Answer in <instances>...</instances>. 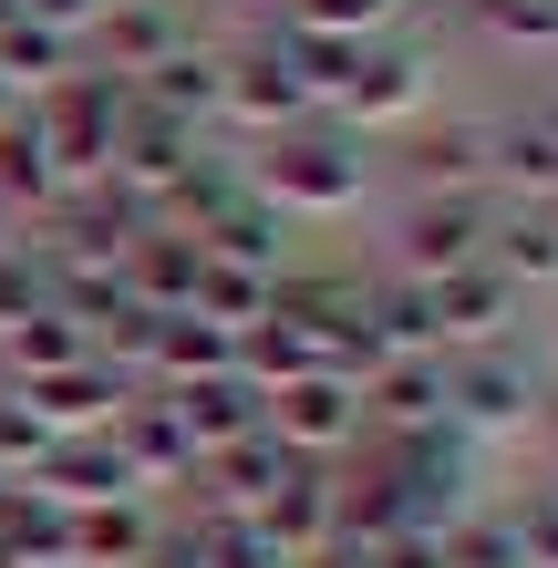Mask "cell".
<instances>
[{
  "label": "cell",
  "mask_w": 558,
  "mask_h": 568,
  "mask_svg": "<svg viewBox=\"0 0 558 568\" xmlns=\"http://www.w3.org/2000/svg\"><path fill=\"white\" fill-rule=\"evenodd\" d=\"M239 176H248L258 207H280L290 227H301V217H352L363 186H373V145L352 135V124L311 114V124H290V135L239 145Z\"/></svg>",
  "instance_id": "6da1fadb"
},
{
  "label": "cell",
  "mask_w": 558,
  "mask_h": 568,
  "mask_svg": "<svg viewBox=\"0 0 558 568\" xmlns=\"http://www.w3.org/2000/svg\"><path fill=\"white\" fill-rule=\"evenodd\" d=\"M124 114H135V83L104 73V62H73L52 93H31V124H42V145H52V165H62V186H104Z\"/></svg>",
  "instance_id": "7a4b0ae2"
},
{
  "label": "cell",
  "mask_w": 558,
  "mask_h": 568,
  "mask_svg": "<svg viewBox=\"0 0 558 568\" xmlns=\"http://www.w3.org/2000/svg\"><path fill=\"white\" fill-rule=\"evenodd\" d=\"M435 114V52L414 42V31H383V42H352V73L332 93V124H352V135H383V124H414Z\"/></svg>",
  "instance_id": "3957f363"
},
{
  "label": "cell",
  "mask_w": 558,
  "mask_h": 568,
  "mask_svg": "<svg viewBox=\"0 0 558 568\" xmlns=\"http://www.w3.org/2000/svg\"><path fill=\"white\" fill-rule=\"evenodd\" d=\"M548 404L528 342H497V352H455L445 362V424L466 434V445H497V434H528Z\"/></svg>",
  "instance_id": "277c9868"
},
{
  "label": "cell",
  "mask_w": 558,
  "mask_h": 568,
  "mask_svg": "<svg viewBox=\"0 0 558 568\" xmlns=\"http://www.w3.org/2000/svg\"><path fill=\"white\" fill-rule=\"evenodd\" d=\"M227 52V93H217V114L239 124V135L258 145V135H290V124H311L321 104H311V83H301V62H290V42H280V21H258V31H239V42H217Z\"/></svg>",
  "instance_id": "5b68a950"
},
{
  "label": "cell",
  "mask_w": 558,
  "mask_h": 568,
  "mask_svg": "<svg viewBox=\"0 0 558 568\" xmlns=\"http://www.w3.org/2000/svg\"><path fill=\"white\" fill-rule=\"evenodd\" d=\"M258 434H270L280 455H301V465H352L363 455V383H342V373L280 383L270 404H258Z\"/></svg>",
  "instance_id": "8992f818"
},
{
  "label": "cell",
  "mask_w": 558,
  "mask_h": 568,
  "mask_svg": "<svg viewBox=\"0 0 558 568\" xmlns=\"http://www.w3.org/2000/svg\"><path fill=\"white\" fill-rule=\"evenodd\" d=\"M486 217H497V196H404V217H393V280H455L486 258Z\"/></svg>",
  "instance_id": "52a82bcc"
},
{
  "label": "cell",
  "mask_w": 558,
  "mask_h": 568,
  "mask_svg": "<svg viewBox=\"0 0 558 568\" xmlns=\"http://www.w3.org/2000/svg\"><path fill=\"white\" fill-rule=\"evenodd\" d=\"M486 145H497V114H414L393 165L414 196H486Z\"/></svg>",
  "instance_id": "ba28073f"
},
{
  "label": "cell",
  "mask_w": 558,
  "mask_h": 568,
  "mask_svg": "<svg viewBox=\"0 0 558 568\" xmlns=\"http://www.w3.org/2000/svg\"><path fill=\"white\" fill-rule=\"evenodd\" d=\"M424 311H435V362H455V352H497V342H517L528 300H517V290L476 258V270H455V280L424 290Z\"/></svg>",
  "instance_id": "9c48e42d"
},
{
  "label": "cell",
  "mask_w": 558,
  "mask_h": 568,
  "mask_svg": "<svg viewBox=\"0 0 558 568\" xmlns=\"http://www.w3.org/2000/svg\"><path fill=\"white\" fill-rule=\"evenodd\" d=\"M104 445L124 455V476H135V496H166V486H186L196 476V445L176 434V414H166V393H124L114 404V424H104Z\"/></svg>",
  "instance_id": "30bf717a"
},
{
  "label": "cell",
  "mask_w": 558,
  "mask_h": 568,
  "mask_svg": "<svg viewBox=\"0 0 558 568\" xmlns=\"http://www.w3.org/2000/svg\"><path fill=\"white\" fill-rule=\"evenodd\" d=\"M176 42H196V21L176 11V0H114L104 21H93V42H83V62H104V73H124V83H145L155 62H166Z\"/></svg>",
  "instance_id": "8fae6325"
},
{
  "label": "cell",
  "mask_w": 558,
  "mask_h": 568,
  "mask_svg": "<svg viewBox=\"0 0 558 568\" xmlns=\"http://www.w3.org/2000/svg\"><path fill=\"white\" fill-rule=\"evenodd\" d=\"M332 486H342V465H290V476L270 486V507H258V538H270L290 568L332 548Z\"/></svg>",
  "instance_id": "7c38bea8"
},
{
  "label": "cell",
  "mask_w": 558,
  "mask_h": 568,
  "mask_svg": "<svg viewBox=\"0 0 558 568\" xmlns=\"http://www.w3.org/2000/svg\"><path fill=\"white\" fill-rule=\"evenodd\" d=\"M486 270H497L517 300H548L558 290V207H507L486 217Z\"/></svg>",
  "instance_id": "4fadbf2b"
},
{
  "label": "cell",
  "mask_w": 558,
  "mask_h": 568,
  "mask_svg": "<svg viewBox=\"0 0 558 568\" xmlns=\"http://www.w3.org/2000/svg\"><path fill=\"white\" fill-rule=\"evenodd\" d=\"M486 196H507V207H558V135H548L538 114H497Z\"/></svg>",
  "instance_id": "5bb4252c"
},
{
  "label": "cell",
  "mask_w": 558,
  "mask_h": 568,
  "mask_svg": "<svg viewBox=\"0 0 558 568\" xmlns=\"http://www.w3.org/2000/svg\"><path fill=\"white\" fill-rule=\"evenodd\" d=\"M124 393H135V383H124V373H104V362H62V373L21 383V404L42 414V434H104Z\"/></svg>",
  "instance_id": "9a60e30c"
},
{
  "label": "cell",
  "mask_w": 558,
  "mask_h": 568,
  "mask_svg": "<svg viewBox=\"0 0 558 568\" xmlns=\"http://www.w3.org/2000/svg\"><path fill=\"white\" fill-rule=\"evenodd\" d=\"M217 93H227V52H217V42H176V52L135 83V104H145V114H176V124L207 135V124H217Z\"/></svg>",
  "instance_id": "2e32d148"
},
{
  "label": "cell",
  "mask_w": 558,
  "mask_h": 568,
  "mask_svg": "<svg viewBox=\"0 0 558 568\" xmlns=\"http://www.w3.org/2000/svg\"><path fill=\"white\" fill-rule=\"evenodd\" d=\"M166 517L155 496H104V507H73V568H145Z\"/></svg>",
  "instance_id": "e0dca14e"
},
{
  "label": "cell",
  "mask_w": 558,
  "mask_h": 568,
  "mask_svg": "<svg viewBox=\"0 0 558 568\" xmlns=\"http://www.w3.org/2000/svg\"><path fill=\"white\" fill-rule=\"evenodd\" d=\"M196 270H207V248L196 239H176V227H145L135 248H124V300L135 311H196Z\"/></svg>",
  "instance_id": "ac0fdd59"
},
{
  "label": "cell",
  "mask_w": 558,
  "mask_h": 568,
  "mask_svg": "<svg viewBox=\"0 0 558 568\" xmlns=\"http://www.w3.org/2000/svg\"><path fill=\"white\" fill-rule=\"evenodd\" d=\"M31 486H42L52 507H104V496H135V476H124V455L104 445V434H52V455L31 465Z\"/></svg>",
  "instance_id": "d6986e66"
},
{
  "label": "cell",
  "mask_w": 558,
  "mask_h": 568,
  "mask_svg": "<svg viewBox=\"0 0 558 568\" xmlns=\"http://www.w3.org/2000/svg\"><path fill=\"white\" fill-rule=\"evenodd\" d=\"M166 414H176V434L196 445V465H207L217 445L258 434V393H248L239 373H207V383H176V393H166Z\"/></svg>",
  "instance_id": "ffe728a7"
},
{
  "label": "cell",
  "mask_w": 558,
  "mask_h": 568,
  "mask_svg": "<svg viewBox=\"0 0 558 568\" xmlns=\"http://www.w3.org/2000/svg\"><path fill=\"white\" fill-rule=\"evenodd\" d=\"M445 424V362H383L363 383V445L373 434H424Z\"/></svg>",
  "instance_id": "44dd1931"
},
{
  "label": "cell",
  "mask_w": 558,
  "mask_h": 568,
  "mask_svg": "<svg viewBox=\"0 0 558 568\" xmlns=\"http://www.w3.org/2000/svg\"><path fill=\"white\" fill-rule=\"evenodd\" d=\"M62 196V165H52V145H42V124H31V104L0 124V227H31Z\"/></svg>",
  "instance_id": "7402d4cb"
},
{
  "label": "cell",
  "mask_w": 558,
  "mask_h": 568,
  "mask_svg": "<svg viewBox=\"0 0 558 568\" xmlns=\"http://www.w3.org/2000/svg\"><path fill=\"white\" fill-rule=\"evenodd\" d=\"M196 248H207L217 270L280 280V270H290V217H280V207H258V196H239L227 217H207V227H196Z\"/></svg>",
  "instance_id": "603a6c76"
},
{
  "label": "cell",
  "mask_w": 558,
  "mask_h": 568,
  "mask_svg": "<svg viewBox=\"0 0 558 568\" xmlns=\"http://www.w3.org/2000/svg\"><path fill=\"white\" fill-rule=\"evenodd\" d=\"M270 21L301 31V42H383V31H404L414 11L404 0H280Z\"/></svg>",
  "instance_id": "cb8c5ba5"
},
{
  "label": "cell",
  "mask_w": 558,
  "mask_h": 568,
  "mask_svg": "<svg viewBox=\"0 0 558 568\" xmlns=\"http://www.w3.org/2000/svg\"><path fill=\"white\" fill-rule=\"evenodd\" d=\"M73 62H83V42H62V31H42V21H0V83H11L21 93V104H31V93H52L62 73H73Z\"/></svg>",
  "instance_id": "d4e9b609"
},
{
  "label": "cell",
  "mask_w": 558,
  "mask_h": 568,
  "mask_svg": "<svg viewBox=\"0 0 558 568\" xmlns=\"http://www.w3.org/2000/svg\"><path fill=\"white\" fill-rule=\"evenodd\" d=\"M196 538V568H290L270 538H258V517H176Z\"/></svg>",
  "instance_id": "484cf974"
},
{
  "label": "cell",
  "mask_w": 558,
  "mask_h": 568,
  "mask_svg": "<svg viewBox=\"0 0 558 568\" xmlns=\"http://www.w3.org/2000/svg\"><path fill=\"white\" fill-rule=\"evenodd\" d=\"M196 321H217L227 342H239L248 321H270V280H248V270H217V258H207V270H196Z\"/></svg>",
  "instance_id": "4316f807"
},
{
  "label": "cell",
  "mask_w": 558,
  "mask_h": 568,
  "mask_svg": "<svg viewBox=\"0 0 558 568\" xmlns=\"http://www.w3.org/2000/svg\"><path fill=\"white\" fill-rule=\"evenodd\" d=\"M445 568H528V558H517V527H507V507L455 517V527H445Z\"/></svg>",
  "instance_id": "83f0119b"
},
{
  "label": "cell",
  "mask_w": 558,
  "mask_h": 568,
  "mask_svg": "<svg viewBox=\"0 0 558 568\" xmlns=\"http://www.w3.org/2000/svg\"><path fill=\"white\" fill-rule=\"evenodd\" d=\"M31 311H52V280H42V248H31V239H0V331H21Z\"/></svg>",
  "instance_id": "f1b7e54d"
},
{
  "label": "cell",
  "mask_w": 558,
  "mask_h": 568,
  "mask_svg": "<svg viewBox=\"0 0 558 568\" xmlns=\"http://www.w3.org/2000/svg\"><path fill=\"white\" fill-rule=\"evenodd\" d=\"M466 11L497 31V42H538V52H558V0H466Z\"/></svg>",
  "instance_id": "f546056e"
},
{
  "label": "cell",
  "mask_w": 558,
  "mask_h": 568,
  "mask_svg": "<svg viewBox=\"0 0 558 568\" xmlns=\"http://www.w3.org/2000/svg\"><path fill=\"white\" fill-rule=\"evenodd\" d=\"M507 527H517V558H528V568H558V507H548L538 486L507 507Z\"/></svg>",
  "instance_id": "4dcf8cb0"
},
{
  "label": "cell",
  "mask_w": 558,
  "mask_h": 568,
  "mask_svg": "<svg viewBox=\"0 0 558 568\" xmlns=\"http://www.w3.org/2000/svg\"><path fill=\"white\" fill-rule=\"evenodd\" d=\"M114 0H21V21H42V31H62V42H93V21H104Z\"/></svg>",
  "instance_id": "1f68e13d"
},
{
  "label": "cell",
  "mask_w": 558,
  "mask_h": 568,
  "mask_svg": "<svg viewBox=\"0 0 558 568\" xmlns=\"http://www.w3.org/2000/svg\"><path fill=\"white\" fill-rule=\"evenodd\" d=\"M301 568H373V548H321V558H301Z\"/></svg>",
  "instance_id": "d6a6232c"
},
{
  "label": "cell",
  "mask_w": 558,
  "mask_h": 568,
  "mask_svg": "<svg viewBox=\"0 0 558 568\" xmlns=\"http://www.w3.org/2000/svg\"><path fill=\"white\" fill-rule=\"evenodd\" d=\"M528 114H538V124H548V135H558V93H538V104H528Z\"/></svg>",
  "instance_id": "836d02e7"
},
{
  "label": "cell",
  "mask_w": 558,
  "mask_h": 568,
  "mask_svg": "<svg viewBox=\"0 0 558 568\" xmlns=\"http://www.w3.org/2000/svg\"><path fill=\"white\" fill-rule=\"evenodd\" d=\"M11 114H21V93H11V83H0V124H11Z\"/></svg>",
  "instance_id": "e575fe53"
},
{
  "label": "cell",
  "mask_w": 558,
  "mask_h": 568,
  "mask_svg": "<svg viewBox=\"0 0 558 568\" xmlns=\"http://www.w3.org/2000/svg\"><path fill=\"white\" fill-rule=\"evenodd\" d=\"M538 496H548V507H558V465H548V486H538Z\"/></svg>",
  "instance_id": "d590c367"
},
{
  "label": "cell",
  "mask_w": 558,
  "mask_h": 568,
  "mask_svg": "<svg viewBox=\"0 0 558 568\" xmlns=\"http://www.w3.org/2000/svg\"><path fill=\"white\" fill-rule=\"evenodd\" d=\"M248 11H258V21H270V11H280V0H248Z\"/></svg>",
  "instance_id": "8d00e7d4"
},
{
  "label": "cell",
  "mask_w": 558,
  "mask_h": 568,
  "mask_svg": "<svg viewBox=\"0 0 558 568\" xmlns=\"http://www.w3.org/2000/svg\"><path fill=\"white\" fill-rule=\"evenodd\" d=\"M11 11H21V0H0V21H11Z\"/></svg>",
  "instance_id": "74e56055"
},
{
  "label": "cell",
  "mask_w": 558,
  "mask_h": 568,
  "mask_svg": "<svg viewBox=\"0 0 558 568\" xmlns=\"http://www.w3.org/2000/svg\"><path fill=\"white\" fill-rule=\"evenodd\" d=\"M0 239H11V227H0Z\"/></svg>",
  "instance_id": "f35d334b"
}]
</instances>
